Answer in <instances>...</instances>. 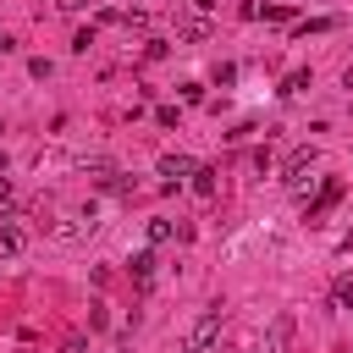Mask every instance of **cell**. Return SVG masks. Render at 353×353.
<instances>
[{"mask_svg":"<svg viewBox=\"0 0 353 353\" xmlns=\"http://www.w3.org/2000/svg\"><path fill=\"white\" fill-rule=\"evenodd\" d=\"M22 254V226H0V259H17Z\"/></svg>","mask_w":353,"mask_h":353,"instance_id":"7","label":"cell"},{"mask_svg":"<svg viewBox=\"0 0 353 353\" xmlns=\"http://www.w3.org/2000/svg\"><path fill=\"white\" fill-rule=\"evenodd\" d=\"M331 303L336 309H353V276H336L331 281Z\"/></svg>","mask_w":353,"mask_h":353,"instance_id":"8","label":"cell"},{"mask_svg":"<svg viewBox=\"0 0 353 353\" xmlns=\"http://www.w3.org/2000/svg\"><path fill=\"white\" fill-rule=\"evenodd\" d=\"M336 199H342V182H336V176H331V182H325V188H320V199H314V204H309V221H320V215H325V210H331V204H336Z\"/></svg>","mask_w":353,"mask_h":353,"instance_id":"4","label":"cell"},{"mask_svg":"<svg viewBox=\"0 0 353 353\" xmlns=\"http://www.w3.org/2000/svg\"><path fill=\"white\" fill-rule=\"evenodd\" d=\"M55 6H61V11H83L88 0H55Z\"/></svg>","mask_w":353,"mask_h":353,"instance_id":"13","label":"cell"},{"mask_svg":"<svg viewBox=\"0 0 353 353\" xmlns=\"http://www.w3.org/2000/svg\"><path fill=\"white\" fill-rule=\"evenodd\" d=\"M132 281H138V287H149V281H154V254H149V248H143V254H132Z\"/></svg>","mask_w":353,"mask_h":353,"instance_id":"6","label":"cell"},{"mask_svg":"<svg viewBox=\"0 0 353 353\" xmlns=\"http://www.w3.org/2000/svg\"><path fill=\"white\" fill-rule=\"evenodd\" d=\"M193 6H199V11H215V6H221V0H193Z\"/></svg>","mask_w":353,"mask_h":353,"instance_id":"16","label":"cell"},{"mask_svg":"<svg viewBox=\"0 0 353 353\" xmlns=\"http://www.w3.org/2000/svg\"><path fill=\"white\" fill-rule=\"evenodd\" d=\"M199 165L188 160V154H160V176H193Z\"/></svg>","mask_w":353,"mask_h":353,"instance_id":"5","label":"cell"},{"mask_svg":"<svg viewBox=\"0 0 353 353\" xmlns=\"http://www.w3.org/2000/svg\"><path fill=\"white\" fill-rule=\"evenodd\" d=\"M0 176H6V149H0Z\"/></svg>","mask_w":353,"mask_h":353,"instance_id":"18","label":"cell"},{"mask_svg":"<svg viewBox=\"0 0 353 353\" xmlns=\"http://www.w3.org/2000/svg\"><path fill=\"white\" fill-rule=\"evenodd\" d=\"M342 83H347V88H353V66H347V72H342Z\"/></svg>","mask_w":353,"mask_h":353,"instance_id":"17","label":"cell"},{"mask_svg":"<svg viewBox=\"0 0 353 353\" xmlns=\"http://www.w3.org/2000/svg\"><path fill=\"white\" fill-rule=\"evenodd\" d=\"M287 336H292V314H276V320H270V331L254 342V353H281V347H287Z\"/></svg>","mask_w":353,"mask_h":353,"instance_id":"3","label":"cell"},{"mask_svg":"<svg viewBox=\"0 0 353 353\" xmlns=\"http://www.w3.org/2000/svg\"><path fill=\"white\" fill-rule=\"evenodd\" d=\"M215 342H221V309H204V314L188 325L182 353H215Z\"/></svg>","mask_w":353,"mask_h":353,"instance_id":"1","label":"cell"},{"mask_svg":"<svg viewBox=\"0 0 353 353\" xmlns=\"http://www.w3.org/2000/svg\"><path fill=\"white\" fill-rule=\"evenodd\" d=\"M298 33H331V17H314V22H298Z\"/></svg>","mask_w":353,"mask_h":353,"instance_id":"11","label":"cell"},{"mask_svg":"<svg viewBox=\"0 0 353 353\" xmlns=\"http://www.w3.org/2000/svg\"><path fill=\"white\" fill-rule=\"evenodd\" d=\"M149 243H154V248L171 243V221H149Z\"/></svg>","mask_w":353,"mask_h":353,"instance_id":"10","label":"cell"},{"mask_svg":"<svg viewBox=\"0 0 353 353\" xmlns=\"http://www.w3.org/2000/svg\"><path fill=\"white\" fill-rule=\"evenodd\" d=\"M6 204H11V182L0 176V210H6Z\"/></svg>","mask_w":353,"mask_h":353,"instance_id":"15","label":"cell"},{"mask_svg":"<svg viewBox=\"0 0 353 353\" xmlns=\"http://www.w3.org/2000/svg\"><path fill=\"white\" fill-rule=\"evenodd\" d=\"M193 193H199V199H215V171H210V165L193 171Z\"/></svg>","mask_w":353,"mask_h":353,"instance_id":"9","label":"cell"},{"mask_svg":"<svg viewBox=\"0 0 353 353\" xmlns=\"http://www.w3.org/2000/svg\"><path fill=\"white\" fill-rule=\"evenodd\" d=\"M11 50H17V44H11V33H0V61H6Z\"/></svg>","mask_w":353,"mask_h":353,"instance_id":"14","label":"cell"},{"mask_svg":"<svg viewBox=\"0 0 353 353\" xmlns=\"http://www.w3.org/2000/svg\"><path fill=\"white\" fill-rule=\"evenodd\" d=\"M320 165V154H314V143H303V149H292L287 154V165H281V182H292V188H303V176Z\"/></svg>","mask_w":353,"mask_h":353,"instance_id":"2","label":"cell"},{"mask_svg":"<svg viewBox=\"0 0 353 353\" xmlns=\"http://www.w3.org/2000/svg\"><path fill=\"white\" fill-rule=\"evenodd\" d=\"M298 88H309V72H292V77L281 83V94H298Z\"/></svg>","mask_w":353,"mask_h":353,"instance_id":"12","label":"cell"}]
</instances>
